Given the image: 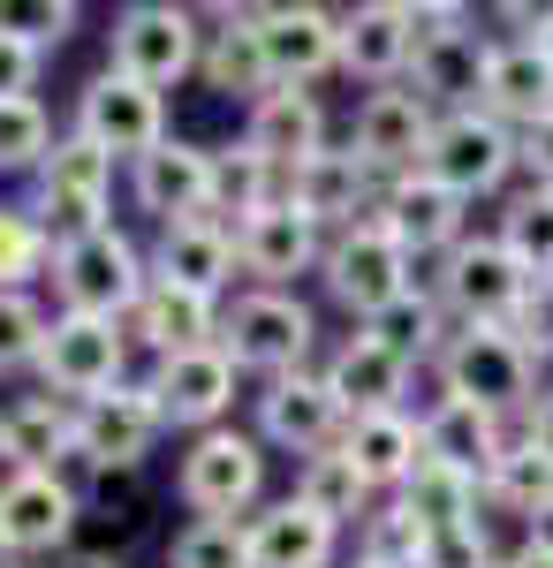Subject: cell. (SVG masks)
Returning a JSON list of instances; mask_svg holds the SVG:
<instances>
[{
  "label": "cell",
  "instance_id": "6da1fadb",
  "mask_svg": "<svg viewBox=\"0 0 553 568\" xmlns=\"http://www.w3.org/2000/svg\"><path fill=\"white\" fill-rule=\"evenodd\" d=\"M53 311H91V318H129L137 296L152 288V258L122 220H99L77 235H53V265H46Z\"/></svg>",
  "mask_w": 553,
  "mask_h": 568
},
{
  "label": "cell",
  "instance_id": "7a4b0ae2",
  "mask_svg": "<svg viewBox=\"0 0 553 568\" xmlns=\"http://www.w3.org/2000/svg\"><path fill=\"white\" fill-rule=\"evenodd\" d=\"M546 364L531 356V342L515 334V326H455L448 334V349L432 364V387L455 394V402H477V409H493L501 425H523L531 417V402H539V379Z\"/></svg>",
  "mask_w": 553,
  "mask_h": 568
},
{
  "label": "cell",
  "instance_id": "3957f363",
  "mask_svg": "<svg viewBox=\"0 0 553 568\" xmlns=\"http://www.w3.org/2000/svg\"><path fill=\"white\" fill-rule=\"evenodd\" d=\"M220 349L243 379H281L319 364V311L303 304V288H235L220 311Z\"/></svg>",
  "mask_w": 553,
  "mask_h": 568
},
{
  "label": "cell",
  "instance_id": "277c9868",
  "mask_svg": "<svg viewBox=\"0 0 553 568\" xmlns=\"http://www.w3.org/2000/svg\"><path fill=\"white\" fill-rule=\"evenodd\" d=\"M418 16V61H410V91L432 114H470L485 106V69H493V31L470 16L463 0H410Z\"/></svg>",
  "mask_w": 553,
  "mask_h": 568
},
{
  "label": "cell",
  "instance_id": "5b68a950",
  "mask_svg": "<svg viewBox=\"0 0 553 568\" xmlns=\"http://www.w3.org/2000/svg\"><path fill=\"white\" fill-rule=\"evenodd\" d=\"M265 447L251 425H220V433L182 439L174 455V500L198 516V524H251L265 508Z\"/></svg>",
  "mask_w": 553,
  "mask_h": 568
},
{
  "label": "cell",
  "instance_id": "8992f818",
  "mask_svg": "<svg viewBox=\"0 0 553 568\" xmlns=\"http://www.w3.org/2000/svg\"><path fill=\"white\" fill-rule=\"evenodd\" d=\"M205 61V16L182 8V0H129L114 8V31H107V69L137 77L152 91H174L198 77Z\"/></svg>",
  "mask_w": 553,
  "mask_h": 568
},
{
  "label": "cell",
  "instance_id": "52a82bcc",
  "mask_svg": "<svg viewBox=\"0 0 553 568\" xmlns=\"http://www.w3.org/2000/svg\"><path fill=\"white\" fill-rule=\"evenodd\" d=\"M425 288L440 296L448 326H515V311L531 296V273L509 258V243L493 227H470L463 243L425 273Z\"/></svg>",
  "mask_w": 553,
  "mask_h": 568
},
{
  "label": "cell",
  "instance_id": "ba28073f",
  "mask_svg": "<svg viewBox=\"0 0 553 568\" xmlns=\"http://www.w3.org/2000/svg\"><path fill=\"white\" fill-rule=\"evenodd\" d=\"M425 273H418V258L386 235L380 220H356V227H341V235H326V258H319V288L334 296L356 326L372 318V311H386L394 296H410Z\"/></svg>",
  "mask_w": 553,
  "mask_h": 568
},
{
  "label": "cell",
  "instance_id": "9c48e42d",
  "mask_svg": "<svg viewBox=\"0 0 553 568\" xmlns=\"http://www.w3.org/2000/svg\"><path fill=\"white\" fill-rule=\"evenodd\" d=\"M425 175L440 182V190H455L463 205L509 197V182L523 175L515 130H509V122H493L485 106H470V114H440V130H432V152H425Z\"/></svg>",
  "mask_w": 553,
  "mask_h": 568
},
{
  "label": "cell",
  "instance_id": "30bf717a",
  "mask_svg": "<svg viewBox=\"0 0 553 568\" xmlns=\"http://www.w3.org/2000/svg\"><path fill=\"white\" fill-rule=\"evenodd\" d=\"M129 334L122 318H91V311H53L39 349V379L61 402H91V394H114L129 379Z\"/></svg>",
  "mask_w": 553,
  "mask_h": 568
},
{
  "label": "cell",
  "instance_id": "8fae6325",
  "mask_svg": "<svg viewBox=\"0 0 553 568\" xmlns=\"http://www.w3.org/2000/svg\"><path fill=\"white\" fill-rule=\"evenodd\" d=\"M84 530V485L69 470H8L0 478V538L16 561H53Z\"/></svg>",
  "mask_w": 553,
  "mask_h": 568
},
{
  "label": "cell",
  "instance_id": "7c38bea8",
  "mask_svg": "<svg viewBox=\"0 0 553 568\" xmlns=\"http://www.w3.org/2000/svg\"><path fill=\"white\" fill-rule=\"evenodd\" d=\"M251 31L273 91H319L326 77H341V8L273 0V8H251Z\"/></svg>",
  "mask_w": 553,
  "mask_h": 568
},
{
  "label": "cell",
  "instance_id": "4fadbf2b",
  "mask_svg": "<svg viewBox=\"0 0 553 568\" xmlns=\"http://www.w3.org/2000/svg\"><path fill=\"white\" fill-rule=\"evenodd\" d=\"M168 439V417H160V402L144 394V379H122L114 394H91L77 402V470H144L152 463V447Z\"/></svg>",
  "mask_w": 553,
  "mask_h": 568
},
{
  "label": "cell",
  "instance_id": "5bb4252c",
  "mask_svg": "<svg viewBox=\"0 0 553 568\" xmlns=\"http://www.w3.org/2000/svg\"><path fill=\"white\" fill-rule=\"evenodd\" d=\"M341 402L326 394V379H319V364L311 372H281V379H265V387L251 394V433L265 455H296V463H311V455H326V447H341Z\"/></svg>",
  "mask_w": 553,
  "mask_h": 568
},
{
  "label": "cell",
  "instance_id": "9a60e30c",
  "mask_svg": "<svg viewBox=\"0 0 553 568\" xmlns=\"http://www.w3.org/2000/svg\"><path fill=\"white\" fill-rule=\"evenodd\" d=\"M114 175H122V160H107L99 144H84V136L69 130L46 152V168L31 175V213L46 220V235L99 227V220L114 213Z\"/></svg>",
  "mask_w": 553,
  "mask_h": 568
},
{
  "label": "cell",
  "instance_id": "2e32d148",
  "mask_svg": "<svg viewBox=\"0 0 553 568\" xmlns=\"http://www.w3.org/2000/svg\"><path fill=\"white\" fill-rule=\"evenodd\" d=\"M144 394L160 402V417H168V433L198 439V433H220V425H235V394H243V372L228 364V349H190V356H160L152 372H144Z\"/></svg>",
  "mask_w": 553,
  "mask_h": 568
},
{
  "label": "cell",
  "instance_id": "e0dca14e",
  "mask_svg": "<svg viewBox=\"0 0 553 568\" xmlns=\"http://www.w3.org/2000/svg\"><path fill=\"white\" fill-rule=\"evenodd\" d=\"M77 136L99 144L107 160H144L152 144H168V91L137 84V77H114V69H99L84 91H77Z\"/></svg>",
  "mask_w": 553,
  "mask_h": 568
},
{
  "label": "cell",
  "instance_id": "ac0fdd59",
  "mask_svg": "<svg viewBox=\"0 0 553 568\" xmlns=\"http://www.w3.org/2000/svg\"><path fill=\"white\" fill-rule=\"evenodd\" d=\"M432 130H440V114H432L425 99L410 84H386V91H364V99H356V114H349V152L372 168V182H394V175H418V168H425Z\"/></svg>",
  "mask_w": 553,
  "mask_h": 568
},
{
  "label": "cell",
  "instance_id": "d6986e66",
  "mask_svg": "<svg viewBox=\"0 0 553 568\" xmlns=\"http://www.w3.org/2000/svg\"><path fill=\"white\" fill-rule=\"evenodd\" d=\"M129 205L152 220V227H174V220H198L213 205V144H190V136H168L152 144L144 160L122 168Z\"/></svg>",
  "mask_w": 553,
  "mask_h": 568
},
{
  "label": "cell",
  "instance_id": "ffe728a7",
  "mask_svg": "<svg viewBox=\"0 0 553 568\" xmlns=\"http://www.w3.org/2000/svg\"><path fill=\"white\" fill-rule=\"evenodd\" d=\"M372 220H380L386 235L410 251L418 265H440L455 243L470 235V205L455 190H440V182L418 168V175H394L380 182V197H372Z\"/></svg>",
  "mask_w": 553,
  "mask_h": 568
},
{
  "label": "cell",
  "instance_id": "44dd1931",
  "mask_svg": "<svg viewBox=\"0 0 553 568\" xmlns=\"http://www.w3.org/2000/svg\"><path fill=\"white\" fill-rule=\"evenodd\" d=\"M152 281L168 288H190V296H213L228 304L243 288V258H235V227H220L213 213L198 220H174V227H152Z\"/></svg>",
  "mask_w": 553,
  "mask_h": 568
},
{
  "label": "cell",
  "instance_id": "7402d4cb",
  "mask_svg": "<svg viewBox=\"0 0 553 568\" xmlns=\"http://www.w3.org/2000/svg\"><path fill=\"white\" fill-rule=\"evenodd\" d=\"M410 61H418V16L410 0H356L341 8V77L364 91L410 84Z\"/></svg>",
  "mask_w": 553,
  "mask_h": 568
},
{
  "label": "cell",
  "instance_id": "603a6c76",
  "mask_svg": "<svg viewBox=\"0 0 553 568\" xmlns=\"http://www.w3.org/2000/svg\"><path fill=\"white\" fill-rule=\"evenodd\" d=\"M372 197H380V182H372V168H364L349 144H326V152H311L303 168L281 175V205H296L303 220H319L326 235L372 220Z\"/></svg>",
  "mask_w": 553,
  "mask_h": 568
},
{
  "label": "cell",
  "instance_id": "cb8c5ba5",
  "mask_svg": "<svg viewBox=\"0 0 553 568\" xmlns=\"http://www.w3.org/2000/svg\"><path fill=\"white\" fill-rule=\"evenodd\" d=\"M235 258H243V288H296V281H319L326 227L303 220L296 205H273L235 235Z\"/></svg>",
  "mask_w": 553,
  "mask_h": 568
},
{
  "label": "cell",
  "instance_id": "d4e9b609",
  "mask_svg": "<svg viewBox=\"0 0 553 568\" xmlns=\"http://www.w3.org/2000/svg\"><path fill=\"white\" fill-rule=\"evenodd\" d=\"M418 433H425V455H432V463L463 470L470 485H493V470H501V455H509L515 425H501V417H493V409H477V402L432 394L425 409H418Z\"/></svg>",
  "mask_w": 553,
  "mask_h": 568
},
{
  "label": "cell",
  "instance_id": "484cf974",
  "mask_svg": "<svg viewBox=\"0 0 553 568\" xmlns=\"http://www.w3.org/2000/svg\"><path fill=\"white\" fill-rule=\"evenodd\" d=\"M319 379H326V394L341 402V417H380V409H410V387H418V372H410V364H394L380 342H364L356 326H349L334 349L319 356Z\"/></svg>",
  "mask_w": 553,
  "mask_h": 568
},
{
  "label": "cell",
  "instance_id": "4316f807",
  "mask_svg": "<svg viewBox=\"0 0 553 568\" xmlns=\"http://www.w3.org/2000/svg\"><path fill=\"white\" fill-rule=\"evenodd\" d=\"M220 311L213 296H190V288H168V281H152L144 296H137V311L122 318V334H129V349L137 356H190V349H213L220 342Z\"/></svg>",
  "mask_w": 553,
  "mask_h": 568
},
{
  "label": "cell",
  "instance_id": "83f0119b",
  "mask_svg": "<svg viewBox=\"0 0 553 568\" xmlns=\"http://www.w3.org/2000/svg\"><path fill=\"white\" fill-rule=\"evenodd\" d=\"M349 530H334L326 516H311L296 493L265 500L251 516V568H341L349 554Z\"/></svg>",
  "mask_w": 553,
  "mask_h": 568
},
{
  "label": "cell",
  "instance_id": "f1b7e54d",
  "mask_svg": "<svg viewBox=\"0 0 553 568\" xmlns=\"http://www.w3.org/2000/svg\"><path fill=\"white\" fill-rule=\"evenodd\" d=\"M243 144L265 168H303L311 152H326V106L319 91H265L258 106H243Z\"/></svg>",
  "mask_w": 553,
  "mask_h": 568
},
{
  "label": "cell",
  "instance_id": "f546056e",
  "mask_svg": "<svg viewBox=\"0 0 553 568\" xmlns=\"http://www.w3.org/2000/svg\"><path fill=\"white\" fill-rule=\"evenodd\" d=\"M0 463L8 470H69L77 463V402L23 394L0 409Z\"/></svg>",
  "mask_w": 553,
  "mask_h": 568
},
{
  "label": "cell",
  "instance_id": "4dcf8cb0",
  "mask_svg": "<svg viewBox=\"0 0 553 568\" xmlns=\"http://www.w3.org/2000/svg\"><path fill=\"white\" fill-rule=\"evenodd\" d=\"M341 455L364 470V485H372L380 500H394V493L410 485V470L425 463V433H418V417H410V409L349 417V425H341Z\"/></svg>",
  "mask_w": 553,
  "mask_h": 568
},
{
  "label": "cell",
  "instance_id": "1f68e13d",
  "mask_svg": "<svg viewBox=\"0 0 553 568\" xmlns=\"http://www.w3.org/2000/svg\"><path fill=\"white\" fill-rule=\"evenodd\" d=\"M205 61H198V84L213 99H235V106H258L273 77H265V53H258V31H251V8H213L205 16Z\"/></svg>",
  "mask_w": 553,
  "mask_h": 568
},
{
  "label": "cell",
  "instance_id": "d6a6232c",
  "mask_svg": "<svg viewBox=\"0 0 553 568\" xmlns=\"http://www.w3.org/2000/svg\"><path fill=\"white\" fill-rule=\"evenodd\" d=\"M485 114L509 122V130H531V122H546V114H553V61L523 39V31L493 45V69H485Z\"/></svg>",
  "mask_w": 553,
  "mask_h": 568
},
{
  "label": "cell",
  "instance_id": "836d02e7",
  "mask_svg": "<svg viewBox=\"0 0 553 568\" xmlns=\"http://www.w3.org/2000/svg\"><path fill=\"white\" fill-rule=\"evenodd\" d=\"M356 334H364V342H380V349L394 356V364H410V372H432L455 326H448V311H440V296H432L425 281H418L410 296H394L386 311H372V318H364Z\"/></svg>",
  "mask_w": 553,
  "mask_h": 568
},
{
  "label": "cell",
  "instance_id": "e575fe53",
  "mask_svg": "<svg viewBox=\"0 0 553 568\" xmlns=\"http://www.w3.org/2000/svg\"><path fill=\"white\" fill-rule=\"evenodd\" d=\"M273 205H281V168H265L243 136H235V144H213V205H205V213L243 235V227H251L258 213H273Z\"/></svg>",
  "mask_w": 553,
  "mask_h": 568
},
{
  "label": "cell",
  "instance_id": "d590c367",
  "mask_svg": "<svg viewBox=\"0 0 553 568\" xmlns=\"http://www.w3.org/2000/svg\"><path fill=\"white\" fill-rule=\"evenodd\" d=\"M296 500L311 508V516H326L334 530H364V516L380 508V493L364 485V470L341 455V447H326V455H311V463H296Z\"/></svg>",
  "mask_w": 553,
  "mask_h": 568
},
{
  "label": "cell",
  "instance_id": "8d00e7d4",
  "mask_svg": "<svg viewBox=\"0 0 553 568\" xmlns=\"http://www.w3.org/2000/svg\"><path fill=\"white\" fill-rule=\"evenodd\" d=\"M394 500L418 516V530H425V538H432V530H463V524H477V516H485V485H470L463 470H448V463H432V455L410 470V485H402Z\"/></svg>",
  "mask_w": 553,
  "mask_h": 568
},
{
  "label": "cell",
  "instance_id": "74e56055",
  "mask_svg": "<svg viewBox=\"0 0 553 568\" xmlns=\"http://www.w3.org/2000/svg\"><path fill=\"white\" fill-rule=\"evenodd\" d=\"M493 235L509 243V258L539 281V273H553V190L546 182H523V190H509L501 197V220H493Z\"/></svg>",
  "mask_w": 553,
  "mask_h": 568
},
{
  "label": "cell",
  "instance_id": "f35d334b",
  "mask_svg": "<svg viewBox=\"0 0 553 568\" xmlns=\"http://www.w3.org/2000/svg\"><path fill=\"white\" fill-rule=\"evenodd\" d=\"M485 508H501V516H515V524L546 516L553 508V455H539L531 439L515 433L509 455H501V470H493V485H485Z\"/></svg>",
  "mask_w": 553,
  "mask_h": 568
},
{
  "label": "cell",
  "instance_id": "ab89813d",
  "mask_svg": "<svg viewBox=\"0 0 553 568\" xmlns=\"http://www.w3.org/2000/svg\"><path fill=\"white\" fill-rule=\"evenodd\" d=\"M53 114L46 99H0V175H39L53 152Z\"/></svg>",
  "mask_w": 553,
  "mask_h": 568
},
{
  "label": "cell",
  "instance_id": "60d3db41",
  "mask_svg": "<svg viewBox=\"0 0 553 568\" xmlns=\"http://www.w3.org/2000/svg\"><path fill=\"white\" fill-rule=\"evenodd\" d=\"M46 326H53V311L39 304V288H0V379L39 372Z\"/></svg>",
  "mask_w": 553,
  "mask_h": 568
},
{
  "label": "cell",
  "instance_id": "b9f144b4",
  "mask_svg": "<svg viewBox=\"0 0 553 568\" xmlns=\"http://www.w3.org/2000/svg\"><path fill=\"white\" fill-rule=\"evenodd\" d=\"M53 265V235L31 205H0V288H31Z\"/></svg>",
  "mask_w": 553,
  "mask_h": 568
},
{
  "label": "cell",
  "instance_id": "7bdbcfd3",
  "mask_svg": "<svg viewBox=\"0 0 553 568\" xmlns=\"http://www.w3.org/2000/svg\"><path fill=\"white\" fill-rule=\"evenodd\" d=\"M84 8L77 0H0V39L31 45V53H53V45L77 39Z\"/></svg>",
  "mask_w": 553,
  "mask_h": 568
},
{
  "label": "cell",
  "instance_id": "ee69618b",
  "mask_svg": "<svg viewBox=\"0 0 553 568\" xmlns=\"http://www.w3.org/2000/svg\"><path fill=\"white\" fill-rule=\"evenodd\" d=\"M168 568H251V524H190L168 538Z\"/></svg>",
  "mask_w": 553,
  "mask_h": 568
},
{
  "label": "cell",
  "instance_id": "f6af8a7d",
  "mask_svg": "<svg viewBox=\"0 0 553 568\" xmlns=\"http://www.w3.org/2000/svg\"><path fill=\"white\" fill-rule=\"evenodd\" d=\"M356 554H372V561H386V568H418L425 530H418V516H410L402 500H380V508L364 516V530H356Z\"/></svg>",
  "mask_w": 553,
  "mask_h": 568
},
{
  "label": "cell",
  "instance_id": "bcb514c9",
  "mask_svg": "<svg viewBox=\"0 0 553 568\" xmlns=\"http://www.w3.org/2000/svg\"><path fill=\"white\" fill-rule=\"evenodd\" d=\"M501 554H509V546H493V524L477 516V524H463V530H432L418 568H501Z\"/></svg>",
  "mask_w": 553,
  "mask_h": 568
},
{
  "label": "cell",
  "instance_id": "7dc6e473",
  "mask_svg": "<svg viewBox=\"0 0 553 568\" xmlns=\"http://www.w3.org/2000/svg\"><path fill=\"white\" fill-rule=\"evenodd\" d=\"M515 334L531 342V356H539V364H553V273H539V281H531V296H523V311H515Z\"/></svg>",
  "mask_w": 553,
  "mask_h": 568
},
{
  "label": "cell",
  "instance_id": "c3c4849f",
  "mask_svg": "<svg viewBox=\"0 0 553 568\" xmlns=\"http://www.w3.org/2000/svg\"><path fill=\"white\" fill-rule=\"evenodd\" d=\"M39 69H46V53L0 39V99H39Z\"/></svg>",
  "mask_w": 553,
  "mask_h": 568
},
{
  "label": "cell",
  "instance_id": "681fc988",
  "mask_svg": "<svg viewBox=\"0 0 553 568\" xmlns=\"http://www.w3.org/2000/svg\"><path fill=\"white\" fill-rule=\"evenodd\" d=\"M515 152H523V182H546L553 190V114L531 122V130H515Z\"/></svg>",
  "mask_w": 553,
  "mask_h": 568
},
{
  "label": "cell",
  "instance_id": "f907efd6",
  "mask_svg": "<svg viewBox=\"0 0 553 568\" xmlns=\"http://www.w3.org/2000/svg\"><path fill=\"white\" fill-rule=\"evenodd\" d=\"M515 433L531 439V447H539V455H553V379H546V387H539V402H531V417H523V425H515Z\"/></svg>",
  "mask_w": 553,
  "mask_h": 568
},
{
  "label": "cell",
  "instance_id": "816d5d0a",
  "mask_svg": "<svg viewBox=\"0 0 553 568\" xmlns=\"http://www.w3.org/2000/svg\"><path fill=\"white\" fill-rule=\"evenodd\" d=\"M501 568H553V554H546V546H531V538H515L509 554H501Z\"/></svg>",
  "mask_w": 553,
  "mask_h": 568
},
{
  "label": "cell",
  "instance_id": "f5cc1de1",
  "mask_svg": "<svg viewBox=\"0 0 553 568\" xmlns=\"http://www.w3.org/2000/svg\"><path fill=\"white\" fill-rule=\"evenodd\" d=\"M523 39H531V45H539V53L553 61V0L539 8V16H531V31H523Z\"/></svg>",
  "mask_w": 553,
  "mask_h": 568
},
{
  "label": "cell",
  "instance_id": "db71d44e",
  "mask_svg": "<svg viewBox=\"0 0 553 568\" xmlns=\"http://www.w3.org/2000/svg\"><path fill=\"white\" fill-rule=\"evenodd\" d=\"M523 538H531V546H546V554H553V508H546V516H531V524H523Z\"/></svg>",
  "mask_w": 553,
  "mask_h": 568
},
{
  "label": "cell",
  "instance_id": "11a10c76",
  "mask_svg": "<svg viewBox=\"0 0 553 568\" xmlns=\"http://www.w3.org/2000/svg\"><path fill=\"white\" fill-rule=\"evenodd\" d=\"M69 568H122V554H77Z\"/></svg>",
  "mask_w": 553,
  "mask_h": 568
},
{
  "label": "cell",
  "instance_id": "9f6ffc18",
  "mask_svg": "<svg viewBox=\"0 0 553 568\" xmlns=\"http://www.w3.org/2000/svg\"><path fill=\"white\" fill-rule=\"evenodd\" d=\"M341 568H386V561H372V554H349V561H341Z\"/></svg>",
  "mask_w": 553,
  "mask_h": 568
},
{
  "label": "cell",
  "instance_id": "6f0895ef",
  "mask_svg": "<svg viewBox=\"0 0 553 568\" xmlns=\"http://www.w3.org/2000/svg\"><path fill=\"white\" fill-rule=\"evenodd\" d=\"M8 561H16V554H8V538H0V568H8Z\"/></svg>",
  "mask_w": 553,
  "mask_h": 568
},
{
  "label": "cell",
  "instance_id": "680465c9",
  "mask_svg": "<svg viewBox=\"0 0 553 568\" xmlns=\"http://www.w3.org/2000/svg\"><path fill=\"white\" fill-rule=\"evenodd\" d=\"M8 568H46V561H8Z\"/></svg>",
  "mask_w": 553,
  "mask_h": 568
}]
</instances>
